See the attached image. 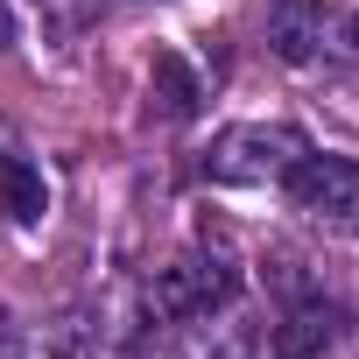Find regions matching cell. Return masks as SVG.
Returning a JSON list of instances; mask_svg holds the SVG:
<instances>
[{
	"instance_id": "6da1fadb",
	"label": "cell",
	"mask_w": 359,
	"mask_h": 359,
	"mask_svg": "<svg viewBox=\"0 0 359 359\" xmlns=\"http://www.w3.org/2000/svg\"><path fill=\"white\" fill-rule=\"evenodd\" d=\"M233 296H240V268H233L219 247L176 254V261L155 268V282L141 289V303H148L155 324H198V317H219V310H233Z\"/></svg>"
},
{
	"instance_id": "7a4b0ae2",
	"label": "cell",
	"mask_w": 359,
	"mask_h": 359,
	"mask_svg": "<svg viewBox=\"0 0 359 359\" xmlns=\"http://www.w3.org/2000/svg\"><path fill=\"white\" fill-rule=\"evenodd\" d=\"M310 155V141L282 120H240L226 134H212L205 148V176L212 184H233V191H261V184H282V176Z\"/></svg>"
},
{
	"instance_id": "3957f363",
	"label": "cell",
	"mask_w": 359,
	"mask_h": 359,
	"mask_svg": "<svg viewBox=\"0 0 359 359\" xmlns=\"http://www.w3.org/2000/svg\"><path fill=\"white\" fill-rule=\"evenodd\" d=\"M282 191L303 219H317L331 233H359V162L352 155H303L282 176Z\"/></svg>"
},
{
	"instance_id": "277c9868",
	"label": "cell",
	"mask_w": 359,
	"mask_h": 359,
	"mask_svg": "<svg viewBox=\"0 0 359 359\" xmlns=\"http://www.w3.org/2000/svg\"><path fill=\"white\" fill-rule=\"evenodd\" d=\"M345 338V310H331L324 296H303L275 331H268V359H324Z\"/></svg>"
},
{
	"instance_id": "5b68a950",
	"label": "cell",
	"mask_w": 359,
	"mask_h": 359,
	"mask_svg": "<svg viewBox=\"0 0 359 359\" xmlns=\"http://www.w3.org/2000/svg\"><path fill=\"white\" fill-rule=\"evenodd\" d=\"M324 43H331V15L317 0H275L268 8V50L282 64H317Z\"/></svg>"
},
{
	"instance_id": "8992f818",
	"label": "cell",
	"mask_w": 359,
	"mask_h": 359,
	"mask_svg": "<svg viewBox=\"0 0 359 359\" xmlns=\"http://www.w3.org/2000/svg\"><path fill=\"white\" fill-rule=\"evenodd\" d=\"M148 106H155L162 120H198V106H205V78L191 71V57H184V50H155Z\"/></svg>"
},
{
	"instance_id": "52a82bcc",
	"label": "cell",
	"mask_w": 359,
	"mask_h": 359,
	"mask_svg": "<svg viewBox=\"0 0 359 359\" xmlns=\"http://www.w3.org/2000/svg\"><path fill=\"white\" fill-rule=\"evenodd\" d=\"M0 212H8V226H43V212H50L43 169L15 148H0Z\"/></svg>"
},
{
	"instance_id": "ba28073f",
	"label": "cell",
	"mask_w": 359,
	"mask_h": 359,
	"mask_svg": "<svg viewBox=\"0 0 359 359\" xmlns=\"http://www.w3.org/2000/svg\"><path fill=\"white\" fill-rule=\"evenodd\" d=\"M50 359H99V345H85V331H78V317L50 338Z\"/></svg>"
},
{
	"instance_id": "9c48e42d",
	"label": "cell",
	"mask_w": 359,
	"mask_h": 359,
	"mask_svg": "<svg viewBox=\"0 0 359 359\" xmlns=\"http://www.w3.org/2000/svg\"><path fill=\"white\" fill-rule=\"evenodd\" d=\"M191 359H247V338H233V331H219V338H198V352Z\"/></svg>"
},
{
	"instance_id": "30bf717a",
	"label": "cell",
	"mask_w": 359,
	"mask_h": 359,
	"mask_svg": "<svg viewBox=\"0 0 359 359\" xmlns=\"http://www.w3.org/2000/svg\"><path fill=\"white\" fill-rule=\"evenodd\" d=\"M8 43H15V15H8V8H0V50H8Z\"/></svg>"
},
{
	"instance_id": "8fae6325",
	"label": "cell",
	"mask_w": 359,
	"mask_h": 359,
	"mask_svg": "<svg viewBox=\"0 0 359 359\" xmlns=\"http://www.w3.org/2000/svg\"><path fill=\"white\" fill-rule=\"evenodd\" d=\"M0 359H15V352H0Z\"/></svg>"
},
{
	"instance_id": "7c38bea8",
	"label": "cell",
	"mask_w": 359,
	"mask_h": 359,
	"mask_svg": "<svg viewBox=\"0 0 359 359\" xmlns=\"http://www.w3.org/2000/svg\"><path fill=\"white\" fill-rule=\"evenodd\" d=\"M352 36H359V22H352Z\"/></svg>"
}]
</instances>
